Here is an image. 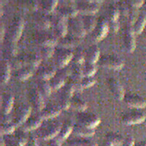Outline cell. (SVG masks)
<instances>
[{
	"label": "cell",
	"instance_id": "1",
	"mask_svg": "<svg viewBox=\"0 0 146 146\" xmlns=\"http://www.w3.org/2000/svg\"><path fill=\"white\" fill-rule=\"evenodd\" d=\"M50 23L53 28L54 35L57 36V38H62L68 32V27H67V18L62 16L60 14L50 16Z\"/></svg>",
	"mask_w": 146,
	"mask_h": 146
},
{
	"label": "cell",
	"instance_id": "2",
	"mask_svg": "<svg viewBox=\"0 0 146 146\" xmlns=\"http://www.w3.org/2000/svg\"><path fill=\"white\" fill-rule=\"evenodd\" d=\"M24 21L20 16H16L11 21L8 27V39L15 42L20 40L23 33Z\"/></svg>",
	"mask_w": 146,
	"mask_h": 146
},
{
	"label": "cell",
	"instance_id": "3",
	"mask_svg": "<svg viewBox=\"0 0 146 146\" xmlns=\"http://www.w3.org/2000/svg\"><path fill=\"white\" fill-rule=\"evenodd\" d=\"M109 30L110 27L108 21L105 18L101 17L97 20L96 27L91 32V39L95 42L101 41L106 37Z\"/></svg>",
	"mask_w": 146,
	"mask_h": 146
},
{
	"label": "cell",
	"instance_id": "4",
	"mask_svg": "<svg viewBox=\"0 0 146 146\" xmlns=\"http://www.w3.org/2000/svg\"><path fill=\"white\" fill-rule=\"evenodd\" d=\"M55 63L59 69L66 67L72 61L73 52L70 49L60 48L55 50Z\"/></svg>",
	"mask_w": 146,
	"mask_h": 146
},
{
	"label": "cell",
	"instance_id": "5",
	"mask_svg": "<svg viewBox=\"0 0 146 146\" xmlns=\"http://www.w3.org/2000/svg\"><path fill=\"white\" fill-rule=\"evenodd\" d=\"M34 40L40 46L54 47L58 44V39L55 35L46 32V30H40L35 34Z\"/></svg>",
	"mask_w": 146,
	"mask_h": 146
},
{
	"label": "cell",
	"instance_id": "6",
	"mask_svg": "<svg viewBox=\"0 0 146 146\" xmlns=\"http://www.w3.org/2000/svg\"><path fill=\"white\" fill-rule=\"evenodd\" d=\"M98 62L104 68L115 70H121L124 65L123 60L114 55H104L100 57Z\"/></svg>",
	"mask_w": 146,
	"mask_h": 146
},
{
	"label": "cell",
	"instance_id": "7",
	"mask_svg": "<svg viewBox=\"0 0 146 146\" xmlns=\"http://www.w3.org/2000/svg\"><path fill=\"white\" fill-rule=\"evenodd\" d=\"M123 46L128 53H132L136 48V38L132 26L126 23L123 30Z\"/></svg>",
	"mask_w": 146,
	"mask_h": 146
},
{
	"label": "cell",
	"instance_id": "8",
	"mask_svg": "<svg viewBox=\"0 0 146 146\" xmlns=\"http://www.w3.org/2000/svg\"><path fill=\"white\" fill-rule=\"evenodd\" d=\"M107 21L109 24V27L113 32H117L120 28L119 18L121 16L120 12L117 5H110L108 10Z\"/></svg>",
	"mask_w": 146,
	"mask_h": 146
},
{
	"label": "cell",
	"instance_id": "9",
	"mask_svg": "<svg viewBox=\"0 0 146 146\" xmlns=\"http://www.w3.org/2000/svg\"><path fill=\"white\" fill-rule=\"evenodd\" d=\"M32 113V108L28 105H22L18 107L15 110L14 116L13 118V123L15 126H22L25 123L26 121L30 117V114Z\"/></svg>",
	"mask_w": 146,
	"mask_h": 146
},
{
	"label": "cell",
	"instance_id": "10",
	"mask_svg": "<svg viewBox=\"0 0 146 146\" xmlns=\"http://www.w3.org/2000/svg\"><path fill=\"white\" fill-rule=\"evenodd\" d=\"M67 27L70 34L79 38H83L86 35V32L83 27L82 21L77 17L67 19Z\"/></svg>",
	"mask_w": 146,
	"mask_h": 146
},
{
	"label": "cell",
	"instance_id": "11",
	"mask_svg": "<svg viewBox=\"0 0 146 146\" xmlns=\"http://www.w3.org/2000/svg\"><path fill=\"white\" fill-rule=\"evenodd\" d=\"M99 1H82L76 4V7L79 13L83 15L96 14L100 9Z\"/></svg>",
	"mask_w": 146,
	"mask_h": 146
},
{
	"label": "cell",
	"instance_id": "12",
	"mask_svg": "<svg viewBox=\"0 0 146 146\" xmlns=\"http://www.w3.org/2000/svg\"><path fill=\"white\" fill-rule=\"evenodd\" d=\"M78 123L91 129H94L95 127H96L101 121L100 117L97 116L96 115L91 113H85V112L78 113Z\"/></svg>",
	"mask_w": 146,
	"mask_h": 146
},
{
	"label": "cell",
	"instance_id": "13",
	"mask_svg": "<svg viewBox=\"0 0 146 146\" xmlns=\"http://www.w3.org/2000/svg\"><path fill=\"white\" fill-rule=\"evenodd\" d=\"M108 86L113 96L118 100H122L126 94L123 86L116 78L111 77L108 80Z\"/></svg>",
	"mask_w": 146,
	"mask_h": 146
},
{
	"label": "cell",
	"instance_id": "14",
	"mask_svg": "<svg viewBox=\"0 0 146 146\" xmlns=\"http://www.w3.org/2000/svg\"><path fill=\"white\" fill-rule=\"evenodd\" d=\"M62 125L54 122L42 128L38 132L39 137L45 140H51L54 137H56L60 131Z\"/></svg>",
	"mask_w": 146,
	"mask_h": 146
},
{
	"label": "cell",
	"instance_id": "15",
	"mask_svg": "<svg viewBox=\"0 0 146 146\" xmlns=\"http://www.w3.org/2000/svg\"><path fill=\"white\" fill-rule=\"evenodd\" d=\"M121 119L122 122L126 125L139 124L145 120V115L141 111L133 110L125 113Z\"/></svg>",
	"mask_w": 146,
	"mask_h": 146
},
{
	"label": "cell",
	"instance_id": "16",
	"mask_svg": "<svg viewBox=\"0 0 146 146\" xmlns=\"http://www.w3.org/2000/svg\"><path fill=\"white\" fill-rule=\"evenodd\" d=\"M32 21L40 30H47L51 26L50 18L41 10L34 12L32 15Z\"/></svg>",
	"mask_w": 146,
	"mask_h": 146
},
{
	"label": "cell",
	"instance_id": "17",
	"mask_svg": "<svg viewBox=\"0 0 146 146\" xmlns=\"http://www.w3.org/2000/svg\"><path fill=\"white\" fill-rule=\"evenodd\" d=\"M123 100L128 106L133 108L141 109L146 107L145 99L137 94H126Z\"/></svg>",
	"mask_w": 146,
	"mask_h": 146
},
{
	"label": "cell",
	"instance_id": "18",
	"mask_svg": "<svg viewBox=\"0 0 146 146\" xmlns=\"http://www.w3.org/2000/svg\"><path fill=\"white\" fill-rule=\"evenodd\" d=\"M20 58L23 66H29L31 68H36L40 66L41 64L42 58L41 56L36 53H29L21 55Z\"/></svg>",
	"mask_w": 146,
	"mask_h": 146
},
{
	"label": "cell",
	"instance_id": "19",
	"mask_svg": "<svg viewBox=\"0 0 146 146\" xmlns=\"http://www.w3.org/2000/svg\"><path fill=\"white\" fill-rule=\"evenodd\" d=\"M44 96L41 94L37 88H33L29 92V100L32 107L37 111L40 112L45 107Z\"/></svg>",
	"mask_w": 146,
	"mask_h": 146
},
{
	"label": "cell",
	"instance_id": "20",
	"mask_svg": "<svg viewBox=\"0 0 146 146\" xmlns=\"http://www.w3.org/2000/svg\"><path fill=\"white\" fill-rule=\"evenodd\" d=\"M62 110L58 106V104H50L39 112V116L42 119H50L58 115Z\"/></svg>",
	"mask_w": 146,
	"mask_h": 146
},
{
	"label": "cell",
	"instance_id": "21",
	"mask_svg": "<svg viewBox=\"0 0 146 146\" xmlns=\"http://www.w3.org/2000/svg\"><path fill=\"white\" fill-rule=\"evenodd\" d=\"M81 39L78 37L76 36L71 35V34H67L64 36L59 38L58 40V45L60 48H67L70 49L72 48H75L80 45Z\"/></svg>",
	"mask_w": 146,
	"mask_h": 146
},
{
	"label": "cell",
	"instance_id": "22",
	"mask_svg": "<svg viewBox=\"0 0 146 146\" xmlns=\"http://www.w3.org/2000/svg\"><path fill=\"white\" fill-rule=\"evenodd\" d=\"M56 68L50 64L43 65V66L39 67L38 70H37L38 76L42 80H47V81H49L52 78L56 75Z\"/></svg>",
	"mask_w": 146,
	"mask_h": 146
},
{
	"label": "cell",
	"instance_id": "23",
	"mask_svg": "<svg viewBox=\"0 0 146 146\" xmlns=\"http://www.w3.org/2000/svg\"><path fill=\"white\" fill-rule=\"evenodd\" d=\"M14 105V97L11 94L5 93L1 99V108L3 115H9Z\"/></svg>",
	"mask_w": 146,
	"mask_h": 146
},
{
	"label": "cell",
	"instance_id": "24",
	"mask_svg": "<svg viewBox=\"0 0 146 146\" xmlns=\"http://www.w3.org/2000/svg\"><path fill=\"white\" fill-rule=\"evenodd\" d=\"M72 133L75 135L80 137H89L95 134L94 129H91L80 123L73 125Z\"/></svg>",
	"mask_w": 146,
	"mask_h": 146
},
{
	"label": "cell",
	"instance_id": "25",
	"mask_svg": "<svg viewBox=\"0 0 146 146\" xmlns=\"http://www.w3.org/2000/svg\"><path fill=\"white\" fill-rule=\"evenodd\" d=\"M100 58V50L97 45H91L85 52V58L86 62L91 64H96L99 62Z\"/></svg>",
	"mask_w": 146,
	"mask_h": 146
},
{
	"label": "cell",
	"instance_id": "26",
	"mask_svg": "<svg viewBox=\"0 0 146 146\" xmlns=\"http://www.w3.org/2000/svg\"><path fill=\"white\" fill-rule=\"evenodd\" d=\"M42 119L40 116H30L26 122L22 125V129L25 131H31L38 129L42 124Z\"/></svg>",
	"mask_w": 146,
	"mask_h": 146
},
{
	"label": "cell",
	"instance_id": "27",
	"mask_svg": "<svg viewBox=\"0 0 146 146\" xmlns=\"http://www.w3.org/2000/svg\"><path fill=\"white\" fill-rule=\"evenodd\" d=\"M58 13L68 19V18L77 17L79 12L77 9L76 5L69 4V5L61 6L58 10Z\"/></svg>",
	"mask_w": 146,
	"mask_h": 146
},
{
	"label": "cell",
	"instance_id": "28",
	"mask_svg": "<svg viewBox=\"0 0 146 146\" xmlns=\"http://www.w3.org/2000/svg\"><path fill=\"white\" fill-rule=\"evenodd\" d=\"M17 50H18V47H17L16 42L7 38L3 45L4 54L9 58H13L16 56Z\"/></svg>",
	"mask_w": 146,
	"mask_h": 146
},
{
	"label": "cell",
	"instance_id": "29",
	"mask_svg": "<svg viewBox=\"0 0 146 146\" xmlns=\"http://www.w3.org/2000/svg\"><path fill=\"white\" fill-rule=\"evenodd\" d=\"M146 25V13L142 12L139 13L137 20L132 25L133 30L135 32V35H139L142 33L144 30L145 27Z\"/></svg>",
	"mask_w": 146,
	"mask_h": 146
},
{
	"label": "cell",
	"instance_id": "30",
	"mask_svg": "<svg viewBox=\"0 0 146 146\" xmlns=\"http://www.w3.org/2000/svg\"><path fill=\"white\" fill-rule=\"evenodd\" d=\"M73 125L71 123L66 122L62 125L60 131L57 135V140L59 142L63 141L64 139H66L70 137V135L72 133Z\"/></svg>",
	"mask_w": 146,
	"mask_h": 146
},
{
	"label": "cell",
	"instance_id": "31",
	"mask_svg": "<svg viewBox=\"0 0 146 146\" xmlns=\"http://www.w3.org/2000/svg\"><path fill=\"white\" fill-rule=\"evenodd\" d=\"M66 78V77L62 75L60 72L56 73V75L49 80V83H50L52 90L61 89L65 85V79Z\"/></svg>",
	"mask_w": 146,
	"mask_h": 146
},
{
	"label": "cell",
	"instance_id": "32",
	"mask_svg": "<svg viewBox=\"0 0 146 146\" xmlns=\"http://www.w3.org/2000/svg\"><path fill=\"white\" fill-rule=\"evenodd\" d=\"M81 21L86 32H92L97 23L96 18L93 15H83Z\"/></svg>",
	"mask_w": 146,
	"mask_h": 146
},
{
	"label": "cell",
	"instance_id": "33",
	"mask_svg": "<svg viewBox=\"0 0 146 146\" xmlns=\"http://www.w3.org/2000/svg\"><path fill=\"white\" fill-rule=\"evenodd\" d=\"M71 108L75 110H77L79 113L85 112L87 109L86 102L83 99L76 96H73L70 100Z\"/></svg>",
	"mask_w": 146,
	"mask_h": 146
},
{
	"label": "cell",
	"instance_id": "34",
	"mask_svg": "<svg viewBox=\"0 0 146 146\" xmlns=\"http://www.w3.org/2000/svg\"><path fill=\"white\" fill-rule=\"evenodd\" d=\"M58 4V2L57 0H44L40 2V7L41 8V11L47 15H49L56 8Z\"/></svg>",
	"mask_w": 146,
	"mask_h": 146
},
{
	"label": "cell",
	"instance_id": "35",
	"mask_svg": "<svg viewBox=\"0 0 146 146\" xmlns=\"http://www.w3.org/2000/svg\"><path fill=\"white\" fill-rule=\"evenodd\" d=\"M33 75L32 68L29 66H22L21 68L16 70L14 73V76L19 80H26Z\"/></svg>",
	"mask_w": 146,
	"mask_h": 146
},
{
	"label": "cell",
	"instance_id": "36",
	"mask_svg": "<svg viewBox=\"0 0 146 146\" xmlns=\"http://www.w3.org/2000/svg\"><path fill=\"white\" fill-rule=\"evenodd\" d=\"M1 82L5 84L9 81L11 75V66L7 61H3L1 63Z\"/></svg>",
	"mask_w": 146,
	"mask_h": 146
},
{
	"label": "cell",
	"instance_id": "37",
	"mask_svg": "<svg viewBox=\"0 0 146 146\" xmlns=\"http://www.w3.org/2000/svg\"><path fill=\"white\" fill-rule=\"evenodd\" d=\"M68 144L70 146H97L95 142L80 137L68 140Z\"/></svg>",
	"mask_w": 146,
	"mask_h": 146
},
{
	"label": "cell",
	"instance_id": "38",
	"mask_svg": "<svg viewBox=\"0 0 146 146\" xmlns=\"http://www.w3.org/2000/svg\"><path fill=\"white\" fill-rule=\"evenodd\" d=\"M15 125L13 123V121H2L0 126V132L1 135H12L15 131Z\"/></svg>",
	"mask_w": 146,
	"mask_h": 146
},
{
	"label": "cell",
	"instance_id": "39",
	"mask_svg": "<svg viewBox=\"0 0 146 146\" xmlns=\"http://www.w3.org/2000/svg\"><path fill=\"white\" fill-rule=\"evenodd\" d=\"M37 89L42 96H47V97L50 96L53 91L49 81L42 80V79H40V80L37 83Z\"/></svg>",
	"mask_w": 146,
	"mask_h": 146
},
{
	"label": "cell",
	"instance_id": "40",
	"mask_svg": "<svg viewBox=\"0 0 146 146\" xmlns=\"http://www.w3.org/2000/svg\"><path fill=\"white\" fill-rule=\"evenodd\" d=\"M27 138L22 135H18V137H14L12 139L6 140L5 146H25L27 142Z\"/></svg>",
	"mask_w": 146,
	"mask_h": 146
},
{
	"label": "cell",
	"instance_id": "41",
	"mask_svg": "<svg viewBox=\"0 0 146 146\" xmlns=\"http://www.w3.org/2000/svg\"><path fill=\"white\" fill-rule=\"evenodd\" d=\"M107 140L111 142L114 146H120L123 143V142L124 141V139H123V137L121 135H120V134H118V133L111 132L109 133L107 135Z\"/></svg>",
	"mask_w": 146,
	"mask_h": 146
},
{
	"label": "cell",
	"instance_id": "42",
	"mask_svg": "<svg viewBox=\"0 0 146 146\" xmlns=\"http://www.w3.org/2000/svg\"><path fill=\"white\" fill-rule=\"evenodd\" d=\"M72 62L74 64H81L86 62L85 58V52L83 51L81 48H77V50L75 52H73V58Z\"/></svg>",
	"mask_w": 146,
	"mask_h": 146
},
{
	"label": "cell",
	"instance_id": "43",
	"mask_svg": "<svg viewBox=\"0 0 146 146\" xmlns=\"http://www.w3.org/2000/svg\"><path fill=\"white\" fill-rule=\"evenodd\" d=\"M55 50L54 47L51 46H40V53L39 54L41 56L42 59H48L54 55Z\"/></svg>",
	"mask_w": 146,
	"mask_h": 146
},
{
	"label": "cell",
	"instance_id": "44",
	"mask_svg": "<svg viewBox=\"0 0 146 146\" xmlns=\"http://www.w3.org/2000/svg\"><path fill=\"white\" fill-rule=\"evenodd\" d=\"M83 77L84 76H94L95 73L97 71L96 65L94 64L85 62L83 65Z\"/></svg>",
	"mask_w": 146,
	"mask_h": 146
},
{
	"label": "cell",
	"instance_id": "45",
	"mask_svg": "<svg viewBox=\"0 0 146 146\" xmlns=\"http://www.w3.org/2000/svg\"><path fill=\"white\" fill-rule=\"evenodd\" d=\"M138 15H139L138 9L131 7V6L129 5V11H128L127 16H126V18H127V23L132 26L134 24V23L135 22V21L137 20Z\"/></svg>",
	"mask_w": 146,
	"mask_h": 146
},
{
	"label": "cell",
	"instance_id": "46",
	"mask_svg": "<svg viewBox=\"0 0 146 146\" xmlns=\"http://www.w3.org/2000/svg\"><path fill=\"white\" fill-rule=\"evenodd\" d=\"M67 83H69V84L72 87V88L74 89L75 92L81 93L82 91H83V87H82L81 81H80V79H78V78H74V77L72 76H70L69 77Z\"/></svg>",
	"mask_w": 146,
	"mask_h": 146
},
{
	"label": "cell",
	"instance_id": "47",
	"mask_svg": "<svg viewBox=\"0 0 146 146\" xmlns=\"http://www.w3.org/2000/svg\"><path fill=\"white\" fill-rule=\"evenodd\" d=\"M70 69H71V76L81 80L83 77V65L73 64Z\"/></svg>",
	"mask_w": 146,
	"mask_h": 146
},
{
	"label": "cell",
	"instance_id": "48",
	"mask_svg": "<svg viewBox=\"0 0 146 146\" xmlns=\"http://www.w3.org/2000/svg\"><path fill=\"white\" fill-rule=\"evenodd\" d=\"M74 93H75V91L72 88V87L67 83L60 89V96H64L65 98L70 99V100H71L72 97L74 96Z\"/></svg>",
	"mask_w": 146,
	"mask_h": 146
},
{
	"label": "cell",
	"instance_id": "49",
	"mask_svg": "<svg viewBox=\"0 0 146 146\" xmlns=\"http://www.w3.org/2000/svg\"><path fill=\"white\" fill-rule=\"evenodd\" d=\"M22 4V8H24V10H29V11L36 12L38 10L40 7V3H38L37 1L35 0H30V1H23Z\"/></svg>",
	"mask_w": 146,
	"mask_h": 146
},
{
	"label": "cell",
	"instance_id": "50",
	"mask_svg": "<svg viewBox=\"0 0 146 146\" xmlns=\"http://www.w3.org/2000/svg\"><path fill=\"white\" fill-rule=\"evenodd\" d=\"M83 88H88L93 86L96 83V79L94 76H84L80 80Z\"/></svg>",
	"mask_w": 146,
	"mask_h": 146
},
{
	"label": "cell",
	"instance_id": "51",
	"mask_svg": "<svg viewBox=\"0 0 146 146\" xmlns=\"http://www.w3.org/2000/svg\"><path fill=\"white\" fill-rule=\"evenodd\" d=\"M58 106L61 108L62 110H68L69 108H71V103H70V99L65 98L64 96H60V98L58 100Z\"/></svg>",
	"mask_w": 146,
	"mask_h": 146
},
{
	"label": "cell",
	"instance_id": "52",
	"mask_svg": "<svg viewBox=\"0 0 146 146\" xmlns=\"http://www.w3.org/2000/svg\"><path fill=\"white\" fill-rule=\"evenodd\" d=\"M126 2H127V4L129 6L137 9L139 8L141 6H143L145 2L143 0H129V1H126Z\"/></svg>",
	"mask_w": 146,
	"mask_h": 146
},
{
	"label": "cell",
	"instance_id": "53",
	"mask_svg": "<svg viewBox=\"0 0 146 146\" xmlns=\"http://www.w3.org/2000/svg\"><path fill=\"white\" fill-rule=\"evenodd\" d=\"M25 146H39L36 137L31 136L29 138H28Z\"/></svg>",
	"mask_w": 146,
	"mask_h": 146
},
{
	"label": "cell",
	"instance_id": "54",
	"mask_svg": "<svg viewBox=\"0 0 146 146\" xmlns=\"http://www.w3.org/2000/svg\"><path fill=\"white\" fill-rule=\"evenodd\" d=\"M135 144V139L132 137H127L124 139V141L120 146H133Z\"/></svg>",
	"mask_w": 146,
	"mask_h": 146
},
{
	"label": "cell",
	"instance_id": "55",
	"mask_svg": "<svg viewBox=\"0 0 146 146\" xmlns=\"http://www.w3.org/2000/svg\"><path fill=\"white\" fill-rule=\"evenodd\" d=\"M49 146H61L60 142L58 141L57 139H51Z\"/></svg>",
	"mask_w": 146,
	"mask_h": 146
},
{
	"label": "cell",
	"instance_id": "56",
	"mask_svg": "<svg viewBox=\"0 0 146 146\" xmlns=\"http://www.w3.org/2000/svg\"><path fill=\"white\" fill-rule=\"evenodd\" d=\"M5 27H4L3 24H1V42H3L4 40V36H5Z\"/></svg>",
	"mask_w": 146,
	"mask_h": 146
},
{
	"label": "cell",
	"instance_id": "57",
	"mask_svg": "<svg viewBox=\"0 0 146 146\" xmlns=\"http://www.w3.org/2000/svg\"><path fill=\"white\" fill-rule=\"evenodd\" d=\"M133 146H146V140H143V141L138 142V143L134 144Z\"/></svg>",
	"mask_w": 146,
	"mask_h": 146
},
{
	"label": "cell",
	"instance_id": "58",
	"mask_svg": "<svg viewBox=\"0 0 146 146\" xmlns=\"http://www.w3.org/2000/svg\"><path fill=\"white\" fill-rule=\"evenodd\" d=\"M6 141L5 139L3 137V135H1V139H0V146H5Z\"/></svg>",
	"mask_w": 146,
	"mask_h": 146
},
{
	"label": "cell",
	"instance_id": "59",
	"mask_svg": "<svg viewBox=\"0 0 146 146\" xmlns=\"http://www.w3.org/2000/svg\"><path fill=\"white\" fill-rule=\"evenodd\" d=\"M101 146H114V145H113V144L111 143V142L108 141V140H106V141L103 143Z\"/></svg>",
	"mask_w": 146,
	"mask_h": 146
}]
</instances>
